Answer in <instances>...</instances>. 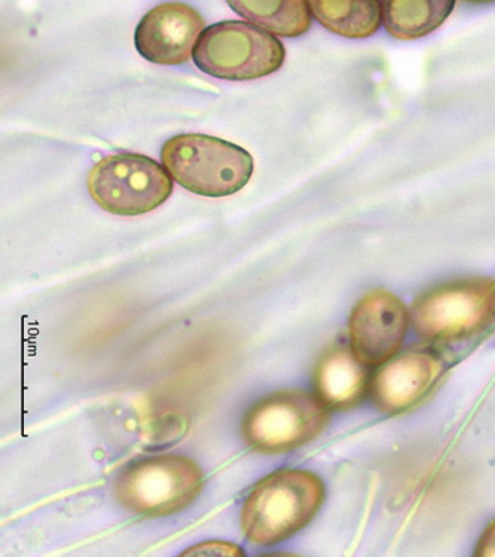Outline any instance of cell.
I'll use <instances>...</instances> for the list:
<instances>
[{"label":"cell","mask_w":495,"mask_h":557,"mask_svg":"<svg viewBox=\"0 0 495 557\" xmlns=\"http://www.w3.org/2000/svg\"><path fill=\"white\" fill-rule=\"evenodd\" d=\"M454 7V0H389L381 2V12L385 30L393 38L412 40L440 28L451 15Z\"/></svg>","instance_id":"obj_13"},{"label":"cell","mask_w":495,"mask_h":557,"mask_svg":"<svg viewBox=\"0 0 495 557\" xmlns=\"http://www.w3.org/2000/svg\"><path fill=\"white\" fill-rule=\"evenodd\" d=\"M97 206L115 215H144L173 194V178L160 162L140 153L109 154L96 162L87 178Z\"/></svg>","instance_id":"obj_5"},{"label":"cell","mask_w":495,"mask_h":557,"mask_svg":"<svg viewBox=\"0 0 495 557\" xmlns=\"http://www.w3.org/2000/svg\"><path fill=\"white\" fill-rule=\"evenodd\" d=\"M445 370V361L434 352L411 351L396 357L369 384L373 405L385 414L405 412L432 392Z\"/></svg>","instance_id":"obj_10"},{"label":"cell","mask_w":495,"mask_h":557,"mask_svg":"<svg viewBox=\"0 0 495 557\" xmlns=\"http://www.w3.org/2000/svg\"><path fill=\"white\" fill-rule=\"evenodd\" d=\"M173 181L201 197H230L253 176V157L242 146L206 134H178L161 149Z\"/></svg>","instance_id":"obj_2"},{"label":"cell","mask_w":495,"mask_h":557,"mask_svg":"<svg viewBox=\"0 0 495 557\" xmlns=\"http://www.w3.org/2000/svg\"><path fill=\"white\" fill-rule=\"evenodd\" d=\"M329 424L326 406L301 392L274 393L246 413L243 437L261 454L290 453L314 441Z\"/></svg>","instance_id":"obj_7"},{"label":"cell","mask_w":495,"mask_h":557,"mask_svg":"<svg viewBox=\"0 0 495 557\" xmlns=\"http://www.w3.org/2000/svg\"><path fill=\"white\" fill-rule=\"evenodd\" d=\"M408 326V309L397 296L387 290L368 293L351 311V351L367 368L387 364L400 351Z\"/></svg>","instance_id":"obj_8"},{"label":"cell","mask_w":495,"mask_h":557,"mask_svg":"<svg viewBox=\"0 0 495 557\" xmlns=\"http://www.w3.org/2000/svg\"><path fill=\"white\" fill-rule=\"evenodd\" d=\"M310 8L312 17L344 38H369L383 23L381 2L375 0H311Z\"/></svg>","instance_id":"obj_14"},{"label":"cell","mask_w":495,"mask_h":557,"mask_svg":"<svg viewBox=\"0 0 495 557\" xmlns=\"http://www.w3.org/2000/svg\"><path fill=\"white\" fill-rule=\"evenodd\" d=\"M259 557H301V556L292 555V553H271V555H263V556H259Z\"/></svg>","instance_id":"obj_17"},{"label":"cell","mask_w":495,"mask_h":557,"mask_svg":"<svg viewBox=\"0 0 495 557\" xmlns=\"http://www.w3.org/2000/svg\"><path fill=\"white\" fill-rule=\"evenodd\" d=\"M195 66L218 79L255 81L282 69L286 51L282 40L251 23L225 20L202 32L195 44Z\"/></svg>","instance_id":"obj_3"},{"label":"cell","mask_w":495,"mask_h":557,"mask_svg":"<svg viewBox=\"0 0 495 557\" xmlns=\"http://www.w3.org/2000/svg\"><path fill=\"white\" fill-rule=\"evenodd\" d=\"M369 384L367 366L345 347H335L324 354L314 370V389L326 408H355L369 392Z\"/></svg>","instance_id":"obj_11"},{"label":"cell","mask_w":495,"mask_h":557,"mask_svg":"<svg viewBox=\"0 0 495 557\" xmlns=\"http://www.w3.org/2000/svg\"><path fill=\"white\" fill-rule=\"evenodd\" d=\"M228 5L239 17L280 38L306 35L312 24L307 0H234Z\"/></svg>","instance_id":"obj_12"},{"label":"cell","mask_w":495,"mask_h":557,"mask_svg":"<svg viewBox=\"0 0 495 557\" xmlns=\"http://www.w3.org/2000/svg\"><path fill=\"white\" fill-rule=\"evenodd\" d=\"M202 490V471L193 459L161 455L140 459L117 475V502L133 513L161 518L184 510Z\"/></svg>","instance_id":"obj_4"},{"label":"cell","mask_w":495,"mask_h":557,"mask_svg":"<svg viewBox=\"0 0 495 557\" xmlns=\"http://www.w3.org/2000/svg\"><path fill=\"white\" fill-rule=\"evenodd\" d=\"M324 498L326 487L311 471L284 470L267 475L243 506V532L259 546L282 543L315 518Z\"/></svg>","instance_id":"obj_1"},{"label":"cell","mask_w":495,"mask_h":557,"mask_svg":"<svg viewBox=\"0 0 495 557\" xmlns=\"http://www.w3.org/2000/svg\"><path fill=\"white\" fill-rule=\"evenodd\" d=\"M177 557H246V553L230 541L213 540L189 547Z\"/></svg>","instance_id":"obj_15"},{"label":"cell","mask_w":495,"mask_h":557,"mask_svg":"<svg viewBox=\"0 0 495 557\" xmlns=\"http://www.w3.org/2000/svg\"><path fill=\"white\" fill-rule=\"evenodd\" d=\"M206 30L200 12L182 2H165L152 8L137 24L136 50L145 60L162 66L184 64Z\"/></svg>","instance_id":"obj_9"},{"label":"cell","mask_w":495,"mask_h":557,"mask_svg":"<svg viewBox=\"0 0 495 557\" xmlns=\"http://www.w3.org/2000/svg\"><path fill=\"white\" fill-rule=\"evenodd\" d=\"M409 319L418 335L428 339L478 335L495 321V280H462L434 287L413 302Z\"/></svg>","instance_id":"obj_6"},{"label":"cell","mask_w":495,"mask_h":557,"mask_svg":"<svg viewBox=\"0 0 495 557\" xmlns=\"http://www.w3.org/2000/svg\"><path fill=\"white\" fill-rule=\"evenodd\" d=\"M472 557H495V518L482 532Z\"/></svg>","instance_id":"obj_16"}]
</instances>
